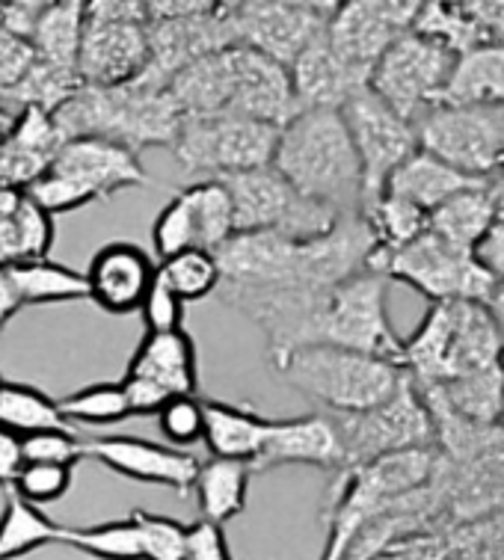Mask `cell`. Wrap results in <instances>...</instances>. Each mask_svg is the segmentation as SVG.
I'll return each mask as SVG.
<instances>
[{
	"label": "cell",
	"mask_w": 504,
	"mask_h": 560,
	"mask_svg": "<svg viewBox=\"0 0 504 560\" xmlns=\"http://www.w3.org/2000/svg\"><path fill=\"white\" fill-rule=\"evenodd\" d=\"M389 279L377 270L350 276L324 296L315 317L312 345H332L391 359L401 365L403 338H398L386 308Z\"/></svg>",
	"instance_id": "obj_7"
},
{
	"label": "cell",
	"mask_w": 504,
	"mask_h": 560,
	"mask_svg": "<svg viewBox=\"0 0 504 560\" xmlns=\"http://www.w3.org/2000/svg\"><path fill=\"white\" fill-rule=\"evenodd\" d=\"M487 308H490V315H493L495 326H499V336H502L504 345V288H495V294L487 300Z\"/></svg>",
	"instance_id": "obj_55"
},
{
	"label": "cell",
	"mask_w": 504,
	"mask_h": 560,
	"mask_svg": "<svg viewBox=\"0 0 504 560\" xmlns=\"http://www.w3.org/2000/svg\"><path fill=\"white\" fill-rule=\"evenodd\" d=\"M140 317H143L145 332H169V329H181L185 320V303L169 291L161 276L145 291L143 303H140Z\"/></svg>",
	"instance_id": "obj_44"
},
{
	"label": "cell",
	"mask_w": 504,
	"mask_h": 560,
	"mask_svg": "<svg viewBox=\"0 0 504 560\" xmlns=\"http://www.w3.org/2000/svg\"><path fill=\"white\" fill-rule=\"evenodd\" d=\"M152 246H155V255L161 261L185 253V249H196L194 214H190V205H187L185 194H175L161 208V214H157L155 225H152Z\"/></svg>",
	"instance_id": "obj_40"
},
{
	"label": "cell",
	"mask_w": 504,
	"mask_h": 560,
	"mask_svg": "<svg viewBox=\"0 0 504 560\" xmlns=\"http://www.w3.org/2000/svg\"><path fill=\"white\" fill-rule=\"evenodd\" d=\"M83 276L95 306L110 315H134L149 285L155 282L157 265L137 244L114 241L93 255Z\"/></svg>",
	"instance_id": "obj_20"
},
{
	"label": "cell",
	"mask_w": 504,
	"mask_h": 560,
	"mask_svg": "<svg viewBox=\"0 0 504 560\" xmlns=\"http://www.w3.org/2000/svg\"><path fill=\"white\" fill-rule=\"evenodd\" d=\"M62 143L78 137H102L128 145L131 152L152 145H173L181 128V113L173 95L157 86L125 83V86H86L51 110Z\"/></svg>",
	"instance_id": "obj_3"
},
{
	"label": "cell",
	"mask_w": 504,
	"mask_h": 560,
	"mask_svg": "<svg viewBox=\"0 0 504 560\" xmlns=\"http://www.w3.org/2000/svg\"><path fill=\"white\" fill-rule=\"evenodd\" d=\"M21 451L24 463H57V466H72L83 459V439L74 436L72 428H51L36 430L21 436Z\"/></svg>",
	"instance_id": "obj_43"
},
{
	"label": "cell",
	"mask_w": 504,
	"mask_h": 560,
	"mask_svg": "<svg viewBox=\"0 0 504 560\" xmlns=\"http://www.w3.org/2000/svg\"><path fill=\"white\" fill-rule=\"evenodd\" d=\"M454 62L457 54L443 48L439 42L407 31L391 42L371 69L368 90L415 125L424 113L443 104Z\"/></svg>",
	"instance_id": "obj_11"
},
{
	"label": "cell",
	"mask_w": 504,
	"mask_h": 560,
	"mask_svg": "<svg viewBox=\"0 0 504 560\" xmlns=\"http://www.w3.org/2000/svg\"><path fill=\"white\" fill-rule=\"evenodd\" d=\"M157 428L173 448L187 451L196 442H202L206 433V404L196 395H178L169 398L157 412Z\"/></svg>",
	"instance_id": "obj_41"
},
{
	"label": "cell",
	"mask_w": 504,
	"mask_h": 560,
	"mask_svg": "<svg viewBox=\"0 0 504 560\" xmlns=\"http://www.w3.org/2000/svg\"><path fill=\"white\" fill-rule=\"evenodd\" d=\"M0 386H3V380H0Z\"/></svg>",
	"instance_id": "obj_59"
},
{
	"label": "cell",
	"mask_w": 504,
	"mask_h": 560,
	"mask_svg": "<svg viewBox=\"0 0 504 560\" xmlns=\"http://www.w3.org/2000/svg\"><path fill=\"white\" fill-rule=\"evenodd\" d=\"M202 404H206L202 442L211 451V457L237 459L253 469V463L265 445L268 418H261L249 407H235V404H223V400H202Z\"/></svg>",
	"instance_id": "obj_26"
},
{
	"label": "cell",
	"mask_w": 504,
	"mask_h": 560,
	"mask_svg": "<svg viewBox=\"0 0 504 560\" xmlns=\"http://www.w3.org/2000/svg\"><path fill=\"white\" fill-rule=\"evenodd\" d=\"M157 276L164 279L181 303L208 300L211 294H216L220 279H223L216 255L208 253V249H185L173 258H164L157 265Z\"/></svg>",
	"instance_id": "obj_37"
},
{
	"label": "cell",
	"mask_w": 504,
	"mask_h": 560,
	"mask_svg": "<svg viewBox=\"0 0 504 560\" xmlns=\"http://www.w3.org/2000/svg\"><path fill=\"white\" fill-rule=\"evenodd\" d=\"M478 184H490V182H478L472 175L460 173L454 170L439 158L415 149V152L407 158V161L389 175V182L383 187V194L398 196L403 202L415 205L422 208L424 214L431 217L436 208L443 202H448L452 196L464 194L469 187H478Z\"/></svg>",
	"instance_id": "obj_25"
},
{
	"label": "cell",
	"mask_w": 504,
	"mask_h": 560,
	"mask_svg": "<svg viewBox=\"0 0 504 560\" xmlns=\"http://www.w3.org/2000/svg\"><path fill=\"white\" fill-rule=\"evenodd\" d=\"M419 149L454 170L490 182L504 166V107L436 104L415 122Z\"/></svg>",
	"instance_id": "obj_12"
},
{
	"label": "cell",
	"mask_w": 504,
	"mask_h": 560,
	"mask_svg": "<svg viewBox=\"0 0 504 560\" xmlns=\"http://www.w3.org/2000/svg\"><path fill=\"white\" fill-rule=\"evenodd\" d=\"M83 19H81V0H57L48 10H42L33 21L31 42L36 48V57L45 66L74 72L78 60V45H81Z\"/></svg>",
	"instance_id": "obj_31"
},
{
	"label": "cell",
	"mask_w": 504,
	"mask_h": 560,
	"mask_svg": "<svg viewBox=\"0 0 504 560\" xmlns=\"http://www.w3.org/2000/svg\"><path fill=\"white\" fill-rule=\"evenodd\" d=\"M3 3H7V0H0V33H3Z\"/></svg>",
	"instance_id": "obj_57"
},
{
	"label": "cell",
	"mask_w": 504,
	"mask_h": 560,
	"mask_svg": "<svg viewBox=\"0 0 504 560\" xmlns=\"http://www.w3.org/2000/svg\"><path fill=\"white\" fill-rule=\"evenodd\" d=\"M279 466H315V469L341 471L344 451H341L339 430L332 424V418L324 412L268 418L265 445L253 463V471L279 469Z\"/></svg>",
	"instance_id": "obj_19"
},
{
	"label": "cell",
	"mask_w": 504,
	"mask_h": 560,
	"mask_svg": "<svg viewBox=\"0 0 504 560\" xmlns=\"http://www.w3.org/2000/svg\"><path fill=\"white\" fill-rule=\"evenodd\" d=\"M484 45H504V0H460Z\"/></svg>",
	"instance_id": "obj_48"
},
{
	"label": "cell",
	"mask_w": 504,
	"mask_h": 560,
	"mask_svg": "<svg viewBox=\"0 0 504 560\" xmlns=\"http://www.w3.org/2000/svg\"><path fill=\"white\" fill-rule=\"evenodd\" d=\"M149 21L187 19V15H202V12L216 10L214 0H145Z\"/></svg>",
	"instance_id": "obj_52"
},
{
	"label": "cell",
	"mask_w": 504,
	"mask_h": 560,
	"mask_svg": "<svg viewBox=\"0 0 504 560\" xmlns=\"http://www.w3.org/2000/svg\"><path fill=\"white\" fill-rule=\"evenodd\" d=\"M504 362V345L487 303H431L419 329L403 341L401 368L415 386H436Z\"/></svg>",
	"instance_id": "obj_4"
},
{
	"label": "cell",
	"mask_w": 504,
	"mask_h": 560,
	"mask_svg": "<svg viewBox=\"0 0 504 560\" xmlns=\"http://www.w3.org/2000/svg\"><path fill=\"white\" fill-rule=\"evenodd\" d=\"M74 469L72 466H57V463H24L19 478L12 483V492L19 499L31 501L36 508L54 504L66 499V492L72 489Z\"/></svg>",
	"instance_id": "obj_42"
},
{
	"label": "cell",
	"mask_w": 504,
	"mask_h": 560,
	"mask_svg": "<svg viewBox=\"0 0 504 560\" xmlns=\"http://www.w3.org/2000/svg\"><path fill=\"white\" fill-rule=\"evenodd\" d=\"M187 560H232L223 525L208 520L187 525Z\"/></svg>",
	"instance_id": "obj_47"
},
{
	"label": "cell",
	"mask_w": 504,
	"mask_h": 560,
	"mask_svg": "<svg viewBox=\"0 0 504 560\" xmlns=\"http://www.w3.org/2000/svg\"><path fill=\"white\" fill-rule=\"evenodd\" d=\"M415 386V383H412ZM431 416H452L469 424H502L504 418V362L481 368L464 377L445 380L436 386H415Z\"/></svg>",
	"instance_id": "obj_22"
},
{
	"label": "cell",
	"mask_w": 504,
	"mask_h": 560,
	"mask_svg": "<svg viewBox=\"0 0 504 560\" xmlns=\"http://www.w3.org/2000/svg\"><path fill=\"white\" fill-rule=\"evenodd\" d=\"M0 428L27 436L36 430L72 428V424L62 418L60 404L48 398L45 392L3 380V386H0Z\"/></svg>",
	"instance_id": "obj_34"
},
{
	"label": "cell",
	"mask_w": 504,
	"mask_h": 560,
	"mask_svg": "<svg viewBox=\"0 0 504 560\" xmlns=\"http://www.w3.org/2000/svg\"><path fill=\"white\" fill-rule=\"evenodd\" d=\"M149 66V24H83L74 72L86 86L134 83Z\"/></svg>",
	"instance_id": "obj_18"
},
{
	"label": "cell",
	"mask_w": 504,
	"mask_h": 560,
	"mask_svg": "<svg viewBox=\"0 0 504 560\" xmlns=\"http://www.w3.org/2000/svg\"><path fill=\"white\" fill-rule=\"evenodd\" d=\"M279 128L244 116H208V119H181L173 140L175 163L194 175L247 173L270 166L277 149Z\"/></svg>",
	"instance_id": "obj_10"
},
{
	"label": "cell",
	"mask_w": 504,
	"mask_h": 560,
	"mask_svg": "<svg viewBox=\"0 0 504 560\" xmlns=\"http://www.w3.org/2000/svg\"><path fill=\"white\" fill-rule=\"evenodd\" d=\"M15 291L24 306H48V303H72V300H90L86 276L62 267L48 258H27L7 265Z\"/></svg>",
	"instance_id": "obj_30"
},
{
	"label": "cell",
	"mask_w": 504,
	"mask_h": 560,
	"mask_svg": "<svg viewBox=\"0 0 504 560\" xmlns=\"http://www.w3.org/2000/svg\"><path fill=\"white\" fill-rule=\"evenodd\" d=\"M60 522L48 520L36 504L19 499L10 489L0 510V560H19L45 546H60Z\"/></svg>",
	"instance_id": "obj_32"
},
{
	"label": "cell",
	"mask_w": 504,
	"mask_h": 560,
	"mask_svg": "<svg viewBox=\"0 0 504 560\" xmlns=\"http://www.w3.org/2000/svg\"><path fill=\"white\" fill-rule=\"evenodd\" d=\"M502 424H504V418H502Z\"/></svg>",
	"instance_id": "obj_60"
},
{
	"label": "cell",
	"mask_w": 504,
	"mask_h": 560,
	"mask_svg": "<svg viewBox=\"0 0 504 560\" xmlns=\"http://www.w3.org/2000/svg\"><path fill=\"white\" fill-rule=\"evenodd\" d=\"M36 48L27 36L19 33H0V86L3 90H15L36 66Z\"/></svg>",
	"instance_id": "obj_45"
},
{
	"label": "cell",
	"mask_w": 504,
	"mask_h": 560,
	"mask_svg": "<svg viewBox=\"0 0 504 560\" xmlns=\"http://www.w3.org/2000/svg\"><path fill=\"white\" fill-rule=\"evenodd\" d=\"M122 388H125V398H128L131 416H157L161 407L169 400V395H166L164 388L157 386V383L143 377H131V374H125Z\"/></svg>",
	"instance_id": "obj_51"
},
{
	"label": "cell",
	"mask_w": 504,
	"mask_h": 560,
	"mask_svg": "<svg viewBox=\"0 0 504 560\" xmlns=\"http://www.w3.org/2000/svg\"><path fill=\"white\" fill-rule=\"evenodd\" d=\"M279 377L330 416H350L389 400L407 380L398 362L332 345L300 347L282 359Z\"/></svg>",
	"instance_id": "obj_5"
},
{
	"label": "cell",
	"mask_w": 504,
	"mask_h": 560,
	"mask_svg": "<svg viewBox=\"0 0 504 560\" xmlns=\"http://www.w3.org/2000/svg\"><path fill=\"white\" fill-rule=\"evenodd\" d=\"M60 546L81 551L93 560H140V540L131 516L102 522V525H83V528L62 525Z\"/></svg>",
	"instance_id": "obj_36"
},
{
	"label": "cell",
	"mask_w": 504,
	"mask_h": 560,
	"mask_svg": "<svg viewBox=\"0 0 504 560\" xmlns=\"http://www.w3.org/2000/svg\"><path fill=\"white\" fill-rule=\"evenodd\" d=\"M131 377L152 380L169 398L196 395L199 388V362H196L194 338L185 329L169 332H145L128 365Z\"/></svg>",
	"instance_id": "obj_24"
},
{
	"label": "cell",
	"mask_w": 504,
	"mask_h": 560,
	"mask_svg": "<svg viewBox=\"0 0 504 560\" xmlns=\"http://www.w3.org/2000/svg\"><path fill=\"white\" fill-rule=\"evenodd\" d=\"M270 166L312 202L362 214V166L341 110H300L279 128Z\"/></svg>",
	"instance_id": "obj_2"
},
{
	"label": "cell",
	"mask_w": 504,
	"mask_h": 560,
	"mask_svg": "<svg viewBox=\"0 0 504 560\" xmlns=\"http://www.w3.org/2000/svg\"><path fill=\"white\" fill-rule=\"evenodd\" d=\"M214 3H216V7H220V0H214Z\"/></svg>",
	"instance_id": "obj_58"
},
{
	"label": "cell",
	"mask_w": 504,
	"mask_h": 560,
	"mask_svg": "<svg viewBox=\"0 0 504 560\" xmlns=\"http://www.w3.org/2000/svg\"><path fill=\"white\" fill-rule=\"evenodd\" d=\"M83 454L98 459L104 469H110L114 475L173 489L181 499L194 489L196 471H199V459L190 451L157 445L140 436L83 439Z\"/></svg>",
	"instance_id": "obj_17"
},
{
	"label": "cell",
	"mask_w": 504,
	"mask_h": 560,
	"mask_svg": "<svg viewBox=\"0 0 504 560\" xmlns=\"http://www.w3.org/2000/svg\"><path fill=\"white\" fill-rule=\"evenodd\" d=\"M181 194L187 196L190 214H194L196 249L216 253L220 246L226 244L228 237L237 235L232 196H228L226 184L220 182V178H206V182L187 184Z\"/></svg>",
	"instance_id": "obj_33"
},
{
	"label": "cell",
	"mask_w": 504,
	"mask_h": 560,
	"mask_svg": "<svg viewBox=\"0 0 504 560\" xmlns=\"http://www.w3.org/2000/svg\"><path fill=\"white\" fill-rule=\"evenodd\" d=\"M341 119L362 166V208L383 196L389 175L419 149L415 125L365 86L341 104Z\"/></svg>",
	"instance_id": "obj_14"
},
{
	"label": "cell",
	"mask_w": 504,
	"mask_h": 560,
	"mask_svg": "<svg viewBox=\"0 0 504 560\" xmlns=\"http://www.w3.org/2000/svg\"><path fill=\"white\" fill-rule=\"evenodd\" d=\"M57 404H60L62 418L69 424L78 421V424H86V428H110V424H119L125 418H131L122 383H95V386L66 395Z\"/></svg>",
	"instance_id": "obj_38"
},
{
	"label": "cell",
	"mask_w": 504,
	"mask_h": 560,
	"mask_svg": "<svg viewBox=\"0 0 504 560\" xmlns=\"http://www.w3.org/2000/svg\"><path fill=\"white\" fill-rule=\"evenodd\" d=\"M166 92L181 119L244 116L282 128L300 113L289 69L247 45H228L187 62L166 83Z\"/></svg>",
	"instance_id": "obj_1"
},
{
	"label": "cell",
	"mask_w": 504,
	"mask_h": 560,
	"mask_svg": "<svg viewBox=\"0 0 504 560\" xmlns=\"http://www.w3.org/2000/svg\"><path fill=\"white\" fill-rule=\"evenodd\" d=\"M21 308H24V303H21L19 291H15L10 270H7V265H0V332L7 329V324L19 315Z\"/></svg>",
	"instance_id": "obj_54"
},
{
	"label": "cell",
	"mask_w": 504,
	"mask_h": 560,
	"mask_svg": "<svg viewBox=\"0 0 504 560\" xmlns=\"http://www.w3.org/2000/svg\"><path fill=\"white\" fill-rule=\"evenodd\" d=\"M362 3L377 15L386 27H391V31L401 36V33L412 31V24H415V19H419V12L424 10L427 0H362Z\"/></svg>",
	"instance_id": "obj_50"
},
{
	"label": "cell",
	"mask_w": 504,
	"mask_h": 560,
	"mask_svg": "<svg viewBox=\"0 0 504 560\" xmlns=\"http://www.w3.org/2000/svg\"><path fill=\"white\" fill-rule=\"evenodd\" d=\"M220 12L226 15L235 45H247L285 69L330 21L273 0H220Z\"/></svg>",
	"instance_id": "obj_15"
},
{
	"label": "cell",
	"mask_w": 504,
	"mask_h": 560,
	"mask_svg": "<svg viewBox=\"0 0 504 560\" xmlns=\"http://www.w3.org/2000/svg\"><path fill=\"white\" fill-rule=\"evenodd\" d=\"M131 522L140 540V560H187V525L145 510H134Z\"/></svg>",
	"instance_id": "obj_39"
},
{
	"label": "cell",
	"mask_w": 504,
	"mask_h": 560,
	"mask_svg": "<svg viewBox=\"0 0 504 560\" xmlns=\"http://www.w3.org/2000/svg\"><path fill=\"white\" fill-rule=\"evenodd\" d=\"M228 45H235V39L220 7L187 19L149 21V66L134 83L166 90L173 74L181 72L187 62L223 51Z\"/></svg>",
	"instance_id": "obj_16"
},
{
	"label": "cell",
	"mask_w": 504,
	"mask_h": 560,
	"mask_svg": "<svg viewBox=\"0 0 504 560\" xmlns=\"http://www.w3.org/2000/svg\"><path fill=\"white\" fill-rule=\"evenodd\" d=\"M220 182L232 196L237 232H273L291 241H309L341 220L327 205L300 196L273 166L223 175Z\"/></svg>",
	"instance_id": "obj_9"
},
{
	"label": "cell",
	"mask_w": 504,
	"mask_h": 560,
	"mask_svg": "<svg viewBox=\"0 0 504 560\" xmlns=\"http://www.w3.org/2000/svg\"><path fill=\"white\" fill-rule=\"evenodd\" d=\"M490 194H493L499 214H504V166L490 178Z\"/></svg>",
	"instance_id": "obj_56"
},
{
	"label": "cell",
	"mask_w": 504,
	"mask_h": 560,
	"mask_svg": "<svg viewBox=\"0 0 504 560\" xmlns=\"http://www.w3.org/2000/svg\"><path fill=\"white\" fill-rule=\"evenodd\" d=\"M83 24H149L145 0H81Z\"/></svg>",
	"instance_id": "obj_46"
},
{
	"label": "cell",
	"mask_w": 504,
	"mask_h": 560,
	"mask_svg": "<svg viewBox=\"0 0 504 560\" xmlns=\"http://www.w3.org/2000/svg\"><path fill=\"white\" fill-rule=\"evenodd\" d=\"M443 104L504 107V45H478L460 54Z\"/></svg>",
	"instance_id": "obj_28"
},
{
	"label": "cell",
	"mask_w": 504,
	"mask_h": 560,
	"mask_svg": "<svg viewBox=\"0 0 504 560\" xmlns=\"http://www.w3.org/2000/svg\"><path fill=\"white\" fill-rule=\"evenodd\" d=\"M289 74L297 110H341L350 95L368 86V78L336 54L327 39V27L297 54Z\"/></svg>",
	"instance_id": "obj_21"
},
{
	"label": "cell",
	"mask_w": 504,
	"mask_h": 560,
	"mask_svg": "<svg viewBox=\"0 0 504 560\" xmlns=\"http://www.w3.org/2000/svg\"><path fill=\"white\" fill-rule=\"evenodd\" d=\"M24 469V451H21V436L12 430L0 428V487L12 489L19 471Z\"/></svg>",
	"instance_id": "obj_53"
},
{
	"label": "cell",
	"mask_w": 504,
	"mask_h": 560,
	"mask_svg": "<svg viewBox=\"0 0 504 560\" xmlns=\"http://www.w3.org/2000/svg\"><path fill=\"white\" fill-rule=\"evenodd\" d=\"M495 217H499V208H495V199L490 194V184H478V187H469L464 194L452 196L448 202L439 205L427 217V229L436 237H443L445 244L472 253L474 244L484 237Z\"/></svg>",
	"instance_id": "obj_29"
},
{
	"label": "cell",
	"mask_w": 504,
	"mask_h": 560,
	"mask_svg": "<svg viewBox=\"0 0 504 560\" xmlns=\"http://www.w3.org/2000/svg\"><path fill=\"white\" fill-rule=\"evenodd\" d=\"M472 255L478 258V265L490 273L495 285L504 288V214L495 217L493 225L484 232V237L474 244Z\"/></svg>",
	"instance_id": "obj_49"
},
{
	"label": "cell",
	"mask_w": 504,
	"mask_h": 560,
	"mask_svg": "<svg viewBox=\"0 0 504 560\" xmlns=\"http://www.w3.org/2000/svg\"><path fill=\"white\" fill-rule=\"evenodd\" d=\"M145 182L149 173L128 145L102 137H78L60 145L51 166L24 194L54 217L86 208Z\"/></svg>",
	"instance_id": "obj_6"
},
{
	"label": "cell",
	"mask_w": 504,
	"mask_h": 560,
	"mask_svg": "<svg viewBox=\"0 0 504 560\" xmlns=\"http://www.w3.org/2000/svg\"><path fill=\"white\" fill-rule=\"evenodd\" d=\"M249 475H253V469L247 463H237V459H199L194 492L202 520L214 522V525H226L228 520L241 516L244 508H247Z\"/></svg>",
	"instance_id": "obj_27"
},
{
	"label": "cell",
	"mask_w": 504,
	"mask_h": 560,
	"mask_svg": "<svg viewBox=\"0 0 504 560\" xmlns=\"http://www.w3.org/2000/svg\"><path fill=\"white\" fill-rule=\"evenodd\" d=\"M362 217L368 223L371 235L377 241L374 253H391L398 246L410 244L427 232V214L415 205L403 202L398 196L383 194L374 202L362 208Z\"/></svg>",
	"instance_id": "obj_35"
},
{
	"label": "cell",
	"mask_w": 504,
	"mask_h": 560,
	"mask_svg": "<svg viewBox=\"0 0 504 560\" xmlns=\"http://www.w3.org/2000/svg\"><path fill=\"white\" fill-rule=\"evenodd\" d=\"M371 270L383 273L389 282L415 288L431 303H445V300L487 303L499 288L469 249L445 244L431 229L391 253H374Z\"/></svg>",
	"instance_id": "obj_8"
},
{
	"label": "cell",
	"mask_w": 504,
	"mask_h": 560,
	"mask_svg": "<svg viewBox=\"0 0 504 560\" xmlns=\"http://www.w3.org/2000/svg\"><path fill=\"white\" fill-rule=\"evenodd\" d=\"M330 418L339 430L341 451H344L341 469H353V466L401 454V451L436 448L433 418L410 377L403 380L401 388L389 400H383L377 407Z\"/></svg>",
	"instance_id": "obj_13"
},
{
	"label": "cell",
	"mask_w": 504,
	"mask_h": 560,
	"mask_svg": "<svg viewBox=\"0 0 504 560\" xmlns=\"http://www.w3.org/2000/svg\"><path fill=\"white\" fill-rule=\"evenodd\" d=\"M62 137L54 125L51 113L42 107H27L10 133L0 140V187L19 190L31 187L57 158Z\"/></svg>",
	"instance_id": "obj_23"
}]
</instances>
